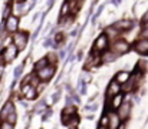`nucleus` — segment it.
<instances>
[{
  "instance_id": "obj_7",
  "label": "nucleus",
  "mask_w": 148,
  "mask_h": 129,
  "mask_svg": "<svg viewBox=\"0 0 148 129\" xmlns=\"http://www.w3.org/2000/svg\"><path fill=\"white\" fill-rule=\"evenodd\" d=\"M20 96H22L25 100H35V99H38V96H39L38 87L33 86L32 83L22 85L20 86Z\"/></svg>"
},
{
  "instance_id": "obj_13",
  "label": "nucleus",
  "mask_w": 148,
  "mask_h": 129,
  "mask_svg": "<svg viewBox=\"0 0 148 129\" xmlns=\"http://www.w3.org/2000/svg\"><path fill=\"white\" fill-rule=\"evenodd\" d=\"M121 92H122V85H121L118 81H115V79L112 78V79L109 81L108 86H106V93H105L106 99H111V98L119 95Z\"/></svg>"
},
{
  "instance_id": "obj_31",
  "label": "nucleus",
  "mask_w": 148,
  "mask_h": 129,
  "mask_svg": "<svg viewBox=\"0 0 148 129\" xmlns=\"http://www.w3.org/2000/svg\"><path fill=\"white\" fill-rule=\"evenodd\" d=\"M102 10H103V4H101L98 7V10L95 12V14H92V17H91V22H92V25L95 26L97 25V20H98V17L102 14Z\"/></svg>"
},
{
  "instance_id": "obj_24",
  "label": "nucleus",
  "mask_w": 148,
  "mask_h": 129,
  "mask_svg": "<svg viewBox=\"0 0 148 129\" xmlns=\"http://www.w3.org/2000/svg\"><path fill=\"white\" fill-rule=\"evenodd\" d=\"M49 106H48V100L45 99V98H42L36 105H35V113H38V115H42L46 109H48Z\"/></svg>"
},
{
  "instance_id": "obj_40",
  "label": "nucleus",
  "mask_w": 148,
  "mask_h": 129,
  "mask_svg": "<svg viewBox=\"0 0 148 129\" xmlns=\"http://www.w3.org/2000/svg\"><path fill=\"white\" fill-rule=\"evenodd\" d=\"M55 1H56V0H49V1H48V10H46V12H49V10H52V7H53Z\"/></svg>"
},
{
  "instance_id": "obj_28",
  "label": "nucleus",
  "mask_w": 148,
  "mask_h": 129,
  "mask_svg": "<svg viewBox=\"0 0 148 129\" xmlns=\"http://www.w3.org/2000/svg\"><path fill=\"white\" fill-rule=\"evenodd\" d=\"M137 38H143V39H148V22L140 25V32Z\"/></svg>"
},
{
  "instance_id": "obj_37",
  "label": "nucleus",
  "mask_w": 148,
  "mask_h": 129,
  "mask_svg": "<svg viewBox=\"0 0 148 129\" xmlns=\"http://www.w3.org/2000/svg\"><path fill=\"white\" fill-rule=\"evenodd\" d=\"M6 121H7V122H10V124H13V125H16V122H17V112H16V111H14V112H12Z\"/></svg>"
},
{
  "instance_id": "obj_12",
  "label": "nucleus",
  "mask_w": 148,
  "mask_h": 129,
  "mask_svg": "<svg viewBox=\"0 0 148 129\" xmlns=\"http://www.w3.org/2000/svg\"><path fill=\"white\" fill-rule=\"evenodd\" d=\"M19 53H20V50H19L13 43L9 44L7 47H4V50H3V59H4L6 65H7V63H12L13 60H16L17 56H19Z\"/></svg>"
},
{
  "instance_id": "obj_3",
  "label": "nucleus",
  "mask_w": 148,
  "mask_h": 129,
  "mask_svg": "<svg viewBox=\"0 0 148 129\" xmlns=\"http://www.w3.org/2000/svg\"><path fill=\"white\" fill-rule=\"evenodd\" d=\"M12 38H13V44H14L20 52H23V50L27 47V44H29L30 33H29L27 30H19V32L13 33Z\"/></svg>"
},
{
  "instance_id": "obj_18",
  "label": "nucleus",
  "mask_w": 148,
  "mask_h": 129,
  "mask_svg": "<svg viewBox=\"0 0 148 129\" xmlns=\"http://www.w3.org/2000/svg\"><path fill=\"white\" fill-rule=\"evenodd\" d=\"M16 111V105L13 100H6V103L3 105V108L0 109V121H6L9 118V115L12 112Z\"/></svg>"
},
{
  "instance_id": "obj_9",
  "label": "nucleus",
  "mask_w": 148,
  "mask_h": 129,
  "mask_svg": "<svg viewBox=\"0 0 148 129\" xmlns=\"http://www.w3.org/2000/svg\"><path fill=\"white\" fill-rule=\"evenodd\" d=\"M132 50L143 56V57H148V39H143V38H137L132 42Z\"/></svg>"
},
{
  "instance_id": "obj_35",
  "label": "nucleus",
  "mask_w": 148,
  "mask_h": 129,
  "mask_svg": "<svg viewBox=\"0 0 148 129\" xmlns=\"http://www.w3.org/2000/svg\"><path fill=\"white\" fill-rule=\"evenodd\" d=\"M108 122H109V119H108V115H106V112H105L103 115H101V119H99L98 125H101V126H105V128H108Z\"/></svg>"
},
{
  "instance_id": "obj_39",
  "label": "nucleus",
  "mask_w": 148,
  "mask_h": 129,
  "mask_svg": "<svg viewBox=\"0 0 148 129\" xmlns=\"http://www.w3.org/2000/svg\"><path fill=\"white\" fill-rule=\"evenodd\" d=\"M148 22V9L141 14V17H140V25H143V23H147Z\"/></svg>"
},
{
  "instance_id": "obj_11",
  "label": "nucleus",
  "mask_w": 148,
  "mask_h": 129,
  "mask_svg": "<svg viewBox=\"0 0 148 129\" xmlns=\"http://www.w3.org/2000/svg\"><path fill=\"white\" fill-rule=\"evenodd\" d=\"M106 115H108V119H109L108 129H119L121 128V125H122L124 122H122V119L119 118V115H118L116 111H114V109H106Z\"/></svg>"
},
{
  "instance_id": "obj_19",
  "label": "nucleus",
  "mask_w": 148,
  "mask_h": 129,
  "mask_svg": "<svg viewBox=\"0 0 148 129\" xmlns=\"http://www.w3.org/2000/svg\"><path fill=\"white\" fill-rule=\"evenodd\" d=\"M119 57H121V56H119V55H116V53H115L114 50H111V49H108L106 52L101 53V60H102V65H109V63H114V62H116Z\"/></svg>"
},
{
  "instance_id": "obj_6",
  "label": "nucleus",
  "mask_w": 148,
  "mask_h": 129,
  "mask_svg": "<svg viewBox=\"0 0 148 129\" xmlns=\"http://www.w3.org/2000/svg\"><path fill=\"white\" fill-rule=\"evenodd\" d=\"M58 66H55V65H48L46 68H43V69H40V70H38L36 72V76L39 78V81L40 82H45V83H49L50 81L53 79V76L56 75V69Z\"/></svg>"
},
{
  "instance_id": "obj_22",
  "label": "nucleus",
  "mask_w": 148,
  "mask_h": 129,
  "mask_svg": "<svg viewBox=\"0 0 148 129\" xmlns=\"http://www.w3.org/2000/svg\"><path fill=\"white\" fill-rule=\"evenodd\" d=\"M48 65H50L48 56H42V57H39V59L35 62V65H33V72H38V70H40V69L46 68Z\"/></svg>"
},
{
  "instance_id": "obj_44",
  "label": "nucleus",
  "mask_w": 148,
  "mask_h": 129,
  "mask_svg": "<svg viewBox=\"0 0 148 129\" xmlns=\"http://www.w3.org/2000/svg\"><path fill=\"white\" fill-rule=\"evenodd\" d=\"M3 50H4V46H3V42H1V39H0V55L3 53Z\"/></svg>"
},
{
  "instance_id": "obj_46",
  "label": "nucleus",
  "mask_w": 148,
  "mask_h": 129,
  "mask_svg": "<svg viewBox=\"0 0 148 129\" xmlns=\"http://www.w3.org/2000/svg\"><path fill=\"white\" fill-rule=\"evenodd\" d=\"M119 129H125V124H122V125H121V128Z\"/></svg>"
},
{
  "instance_id": "obj_1",
  "label": "nucleus",
  "mask_w": 148,
  "mask_h": 129,
  "mask_svg": "<svg viewBox=\"0 0 148 129\" xmlns=\"http://www.w3.org/2000/svg\"><path fill=\"white\" fill-rule=\"evenodd\" d=\"M109 49L114 50V52H115L116 55H119V56H125L127 53H130V52L132 50V43H130L122 36V38H119V39L111 42V47H109Z\"/></svg>"
},
{
  "instance_id": "obj_2",
  "label": "nucleus",
  "mask_w": 148,
  "mask_h": 129,
  "mask_svg": "<svg viewBox=\"0 0 148 129\" xmlns=\"http://www.w3.org/2000/svg\"><path fill=\"white\" fill-rule=\"evenodd\" d=\"M111 47V40H109V38L102 32V33H99L98 36L95 38V40L92 43V52H95V53H103V52H106L108 49Z\"/></svg>"
},
{
  "instance_id": "obj_4",
  "label": "nucleus",
  "mask_w": 148,
  "mask_h": 129,
  "mask_svg": "<svg viewBox=\"0 0 148 129\" xmlns=\"http://www.w3.org/2000/svg\"><path fill=\"white\" fill-rule=\"evenodd\" d=\"M99 66H102V60H101V55L99 53H95L91 50V53L85 57V62H84V70H94V69H98Z\"/></svg>"
},
{
  "instance_id": "obj_36",
  "label": "nucleus",
  "mask_w": 148,
  "mask_h": 129,
  "mask_svg": "<svg viewBox=\"0 0 148 129\" xmlns=\"http://www.w3.org/2000/svg\"><path fill=\"white\" fill-rule=\"evenodd\" d=\"M69 55V52H68V49H65V47H62L59 52H58V56H59V60H66V56Z\"/></svg>"
},
{
  "instance_id": "obj_25",
  "label": "nucleus",
  "mask_w": 148,
  "mask_h": 129,
  "mask_svg": "<svg viewBox=\"0 0 148 129\" xmlns=\"http://www.w3.org/2000/svg\"><path fill=\"white\" fill-rule=\"evenodd\" d=\"M69 14H73V13H72V7H71L69 1H68V0H65V1H63V4H62V7H60L59 17H65V16H69Z\"/></svg>"
},
{
  "instance_id": "obj_23",
  "label": "nucleus",
  "mask_w": 148,
  "mask_h": 129,
  "mask_svg": "<svg viewBox=\"0 0 148 129\" xmlns=\"http://www.w3.org/2000/svg\"><path fill=\"white\" fill-rule=\"evenodd\" d=\"M13 14V4L10 1H6L3 9H1V20H6L9 16Z\"/></svg>"
},
{
  "instance_id": "obj_14",
  "label": "nucleus",
  "mask_w": 148,
  "mask_h": 129,
  "mask_svg": "<svg viewBox=\"0 0 148 129\" xmlns=\"http://www.w3.org/2000/svg\"><path fill=\"white\" fill-rule=\"evenodd\" d=\"M132 105H134V103H132L131 100H125V102L118 108V111H116V112H118V115H119V118L122 119V122H124V124H125V122L130 119V116H131Z\"/></svg>"
},
{
  "instance_id": "obj_42",
  "label": "nucleus",
  "mask_w": 148,
  "mask_h": 129,
  "mask_svg": "<svg viewBox=\"0 0 148 129\" xmlns=\"http://www.w3.org/2000/svg\"><path fill=\"white\" fill-rule=\"evenodd\" d=\"M109 3H111V4H114V6H118V4H121V3H122V0H111Z\"/></svg>"
},
{
  "instance_id": "obj_45",
  "label": "nucleus",
  "mask_w": 148,
  "mask_h": 129,
  "mask_svg": "<svg viewBox=\"0 0 148 129\" xmlns=\"http://www.w3.org/2000/svg\"><path fill=\"white\" fill-rule=\"evenodd\" d=\"M97 129H108V128H105V126H101V125H98V128Z\"/></svg>"
},
{
  "instance_id": "obj_16",
  "label": "nucleus",
  "mask_w": 148,
  "mask_h": 129,
  "mask_svg": "<svg viewBox=\"0 0 148 129\" xmlns=\"http://www.w3.org/2000/svg\"><path fill=\"white\" fill-rule=\"evenodd\" d=\"M125 102V93L121 92L119 95L108 99V103H106V109H114V111H118V108Z\"/></svg>"
},
{
  "instance_id": "obj_34",
  "label": "nucleus",
  "mask_w": 148,
  "mask_h": 129,
  "mask_svg": "<svg viewBox=\"0 0 148 129\" xmlns=\"http://www.w3.org/2000/svg\"><path fill=\"white\" fill-rule=\"evenodd\" d=\"M84 109L85 111H88V112H95V111H98V103L95 102H89V105H85L84 106Z\"/></svg>"
},
{
  "instance_id": "obj_26",
  "label": "nucleus",
  "mask_w": 148,
  "mask_h": 129,
  "mask_svg": "<svg viewBox=\"0 0 148 129\" xmlns=\"http://www.w3.org/2000/svg\"><path fill=\"white\" fill-rule=\"evenodd\" d=\"M73 113H78L76 105H65V108L60 112V115H73Z\"/></svg>"
},
{
  "instance_id": "obj_10",
  "label": "nucleus",
  "mask_w": 148,
  "mask_h": 129,
  "mask_svg": "<svg viewBox=\"0 0 148 129\" xmlns=\"http://www.w3.org/2000/svg\"><path fill=\"white\" fill-rule=\"evenodd\" d=\"M60 122L63 126H66L68 129H78L79 124H81V118L78 113L73 115H60Z\"/></svg>"
},
{
  "instance_id": "obj_17",
  "label": "nucleus",
  "mask_w": 148,
  "mask_h": 129,
  "mask_svg": "<svg viewBox=\"0 0 148 129\" xmlns=\"http://www.w3.org/2000/svg\"><path fill=\"white\" fill-rule=\"evenodd\" d=\"M103 33L109 38V40H111V42H114V40H116V39H119V38H122V36H124V33H122L119 29H116L112 23H111V25H108V26L103 29Z\"/></svg>"
},
{
  "instance_id": "obj_5",
  "label": "nucleus",
  "mask_w": 148,
  "mask_h": 129,
  "mask_svg": "<svg viewBox=\"0 0 148 129\" xmlns=\"http://www.w3.org/2000/svg\"><path fill=\"white\" fill-rule=\"evenodd\" d=\"M1 22L4 23V29L9 35H13V33L20 30V17L16 14H12L6 20H1Z\"/></svg>"
},
{
  "instance_id": "obj_15",
  "label": "nucleus",
  "mask_w": 148,
  "mask_h": 129,
  "mask_svg": "<svg viewBox=\"0 0 148 129\" xmlns=\"http://www.w3.org/2000/svg\"><path fill=\"white\" fill-rule=\"evenodd\" d=\"M68 36H69V35H66L63 29L56 30V32H55V35H53V40H55V44H56V46H55V49H53V50H58V49L65 47L66 40H68Z\"/></svg>"
},
{
  "instance_id": "obj_20",
  "label": "nucleus",
  "mask_w": 148,
  "mask_h": 129,
  "mask_svg": "<svg viewBox=\"0 0 148 129\" xmlns=\"http://www.w3.org/2000/svg\"><path fill=\"white\" fill-rule=\"evenodd\" d=\"M131 76H132V72L131 70H125V69H119L116 73H115V76H114V79L115 81H118L121 85H124V83H127L130 79H131Z\"/></svg>"
},
{
  "instance_id": "obj_32",
  "label": "nucleus",
  "mask_w": 148,
  "mask_h": 129,
  "mask_svg": "<svg viewBox=\"0 0 148 129\" xmlns=\"http://www.w3.org/2000/svg\"><path fill=\"white\" fill-rule=\"evenodd\" d=\"M60 96H62V87L52 93V96H50V98H52V102H53V103H58V102H59V99H60Z\"/></svg>"
},
{
  "instance_id": "obj_33",
  "label": "nucleus",
  "mask_w": 148,
  "mask_h": 129,
  "mask_svg": "<svg viewBox=\"0 0 148 129\" xmlns=\"http://www.w3.org/2000/svg\"><path fill=\"white\" fill-rule=\"evenodd\" d=\"M52 115H53V109H52V108H48V109L42 113V121H43V122H46L48 119L52 118Z\"/></svg>"
},
{
  "instance_id": "obj_30",
  "label": "nucleus",
  "mask_w": 148,
  "mask_h": 129,
  "mask_svg": "<svg viewBox=\"0 0 148 129\" xmlns=\"http://www.w3.org/2000/svg\"><path fill=\"white\" fill-rule=\"evenodd\" d=\"M55 40H53V36H48V38H45V40H43V47H46V49H55Z\"/></svg>"
},
{
  "instance_id": "obj_41",
  "label": "nucleus",
  "mask_w": 148,
  "mask_h": 129,
  "mask_svg": "<svg viewBox=\"0 0 148 129\" xmlns=\"http://www.w3.org/2000/svg\"><path fill=\"white\" fill-rule=\"evenodd\" d=\"M82 56H84V50L81 49V50L76 53V59H78V60H82Z\"/></svg>"
},
{
  "instance_id": "obj_43",
  "label": "nucleus",
  "mask_w": 148,
  "mask_h": 129,
  "mask_svg": "<svg viewBox=\"0 0 148 129\" xmlns=\"http://www.w3.org/2000/svg\"><path fill=\"white\" fill-rule=\"evenodd\" d=\"M3 75H4V66H3V65H0V81H1Z\"/></svg>"
},
{
  "instance_id": "obj_38",
  "label": "nucleus",
  "mask_w": 148,
  "mask_h": 129,
  "mask_svg": "<svg viewBox=\"0 0 148 129\" xmlns=\"http://www.w3.org/2000/svg\"><path fill=\"white\" fill-rule=\"evenodd\" d=\"M0 129H14V125L7 121H0Z\"/></svg>"
},
{
  "instance_id": "obj_27",
  "label": "nucleus",
  "mask_w": 148,
  "mask_h": 129,
  "mask_svg": "<svg viewBox=\"0 0 148 129\" xmlns=\"http://www.w3.org/2000/svg\"><path fill=\"white\" fill-rule=\"evenodd\" d=\"M46 56H48V59H49L50 65H55V66H58V63L60 62V60H59V56H58V52H56V50H50Z\"/></svg>"
},
{
  "instance_id": "obj_8",
  "label": "nucleus",
  "mask_w": 148,
  "mask_h": 129,
  "mask_svg": "<svg viewBox=\"0 0 148 129\" xmlns=\"http://www.w3.org/2000/svg\"><path fill=\"white\" fill-rule=\"evenodd\" d=\"M116 29H119L124 35L127 33V32H130V30H132L137 25H140V23H137L134 19H128V17H124V19H119V20H115L114 23H112Z\"/></svg>"
},
{
  "instance_id": "obj_29",
  "label": "nucleus",
  "mask_w": 148,
  "mask_h": 129,
  "mask_svg": "<svg viewBox=\"0 0 148 129\" xmlns=\"http://www.w3.org/2000/svg\"><path fill=\"white\" fill-rule=\"evenodd\" d=\"M23 69H25V63L22 62L19 66H16V68H14V70H13V79L19 81V78H20V76H22V73H23Z\"/></svg>"
},
{
  "instance_id": "obj_21",
  "label": "nucleus",
  "mask_w": 148,
  "mask_h": 129,
  "mask_svg": "<svg viewBox=\"0 0 148 129\" xmlns=\"http://www.w3.org/2000/svg\"><path fill=\"white\" fill-rule=\"evenodd\" d=\"M75 19H76V14H69V16H65V17H59L58 19V26L60 29H68V27H71L73 25Z\"/></svg>"
},
{
  "instance_id": "obj_47",
  "label": "nucleus",
  "mask_w": 148,
  "mask_h": 129,
  "mask_svg": "<svg viewBox=\"0 0 148 129\" xmlns=\"http://www.w3.org/2000/svg\"><path fill=\"white\" fill-rule=\"evenodd\" d=\"M53 129H58V128H53Z\"/></svg>"
}]
</instances>
